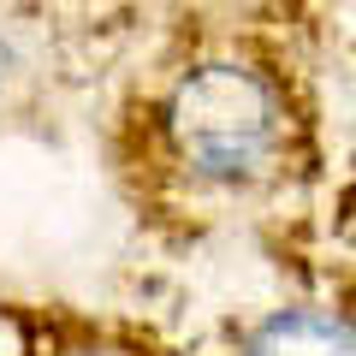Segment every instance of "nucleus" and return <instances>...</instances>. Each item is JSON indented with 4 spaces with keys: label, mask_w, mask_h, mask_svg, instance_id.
<instances>
[{
    "label": "nucleus",
    "mask_w": 356,
    "mask_h": 356,
    "mask_svg": "<svg viewBox=\"0 0 356 356\" xmlns=\"http://www.w3.org/2000/svg\"><path fill=\"white\" fill-rule=\"evenodd\" d=\"M166 131L196 178L250 184L267 172L273 149H280V95L250 65L232 60L196 65L178 77L172 102H166Z\"/></svg>",
    "instance_id": "1"
},
{
    "label": "nucleus",
    "mask_w": 356,
    "mask_h": 356,
    "mask_svg": "<svg viewBox=\"0 0 356 356\" xmlns=\"http://www.w3.org/2000/svg\"><path fill=\"white\" fill-rule=\"evenodd\" d=\"M250 356H356V327L315 309H291L250 339Z\"/></svg>",
    "instance_id": "2"
},
{
    "label": "nucleus",
    "mask_w": 356,
    "mask_h": 356,
    "mask_svg": "<svg viewBox=\"0 0 356 356\" xmlns=\"http://www.w3.org/2000/svg\"><path fill=\"white\" fill-rule=\"evenodd\" d=\"M24 350H30V344H24V327L0 309V356H24Z\"/></svg>",
    "instance_id": "3"
},
{
    "label": "nucleus",
    "mask_w": 356,
    "mask_h": 356,
    "mask_svg": "<svg viewBox=\"0 0 356 356\" xmlns=\"http://www.w3.org/2000/svg\"><path fill=\"white\" fill-rule=\"evenodd\" d=\"M6 77H13V48H6V36H0V89H6Z\"/></svg>",
    "instance_id": "4"
},
{
    "label": "nucleus",
    "mask_w": 356,
    "mask_h": 356,
    "mask_svg": "<svg viewBox=\"0 0 356 356\" xmlns=\"http://www.w3.org/2000/svg\"><path fill=\"white\" fill-rule=\"evenodd\" d=\"M77 356H107V350H77Z\"/></svg>",
    "instance_id": "5"
}]
</instances>
